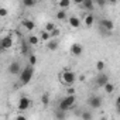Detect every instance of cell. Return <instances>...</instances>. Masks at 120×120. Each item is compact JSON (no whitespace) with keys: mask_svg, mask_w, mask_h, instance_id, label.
I'll use <instances>...</instances> for the list:
<instances>
[{"mask_svg":"<svg viewBox=\"0 0 120 120\" xmlns=\"http://www.w3.org/2000/svg\"><path fill=\"white\" fill-rule=\"evenodd\" d=\"M69 51H71V54H72L74 56H81L82 52H83V47H82L79 42H74V44L71 45Z\"/></svg>","mask_w":120,"mask_h":120,"instance_id":"ba28073f","label":"cell"},{"mask_svg":"<svg viewBox=\"0 0 120 120\" xmlns=\"http://www.w3.org/2000/svg\"><path fill=\"white\" fill-rule=\"evenodd\" d=\"M30 105H31V100H30L27 96H23V98H20V100H19V103H17V109H19L20 112H24V110H27V109L30 107Z\"/></svg>","mask_w":120,"mask_h":120,"instance_id":"8992f818","label":"cell"},{"mask_svg":"<svg viewBox=\"0 0 120 120\" xmlns=\"http://www.w3.org/2000/svg\"><path fill=\"white\" fill-rule=\"evenodd\" d=\"M75 102H76V96L75 95H67L64 99H61L59 100V103H58V107L59 109H62V110H69V109H72L74 106H75Z\"/></svg>","mask_w":120,"mask_h":120,"instance_id":"7a4b0ae2","label":"cell"},{"mask_svg":"<svg viewBox=\"0 0 120 120\" xmlns=\"http://www.w3.org/2000/svg\"><path fill=\"white\" fill-rule=\"evenodd\" d=\"M68 23H69V26H71L72 28H79V27H81V20H79V17H76V16H71V17L68 19Z\"/></svg>","mask_w":120,"mask_h":120,"instance_id":"7c38bea8","label":"cell"},{"mask_svg":"<svg viewBox=\"0 0 120 120\" xmlns=\"http://www.w3.org/2000/svg\"><path fill=\"white\" fill-rule=\"evenodd\" d=\"M58 47H59V41H58V38H51L49 41H47V48H48L49 51H56Z\"/></svg>","mask_w":120,"mask_h":120,"instance_id":"8fae6325","label":"cell"},{"mask_svg":"<svg viewBox=\"0 0 120 120\" xmlns=\"http://www.w3.org/2000/svg\"><path fill=\"white\" fill-rule=\"evenodd\" d=\"M30 42H27V41H21V45H20V48H21V54L23 55H27L28 52H30Z\"/></svg>","mask_w":120,"mask_h":120,"instance_id":"d6986e66","label":"cell"},{"mask_svg":"<svg viewBox=\"0 0 120 120\" xmlns=\"http://www.w3.org/2000/svg\"><path fill=\"white\" fill-rule=\"evenodd\" d=\"M37 2H38V0H37Z\"/></svg>","mask_w":120,"mask_h":120,"instance_id":"8d00e7d4","label":"cell"},{"mask_svg":"<svg viewBox=\"0 0 120 120\" xmlns=\"http://www.w3.org/2000/svg\"><path fill=\"white\" fill-rule=\"evenodd\" d=\"M68 95H74V89H72V88L68 89Z\"/></svg>","mask_w":120,"mask_h":120,"instance_id":"d590c367","label":"cell"},{"mask_svg":"<svg viewBox=\"0 0 120 120\" xmlns=\"http://www.w3.org/2000/svg\"><path fill=\"white\" fill-rule=\"evenodd\" d=\"M33 75H34V65H31V64H28L26 68H23L21 69V72H20V83L21 85H27V83H30V81L33 79Z\"/></svg>","mask_w":120,"mask_h":120,"instance_id":"6da1fadb","label":"cell"},{"mask_svg":"<svg viewBox=\"0 0 120 120\" xmlns=\"http://www.w3.org/2000/svg\"><path fill=\"white\" fill-rule=\"evenodd\" d=\"M95 2H96L100 7H105V4L107 3V0H95Z\"/></svg>","mask_w":120,"mask_h":120,"instance_id":"1f68e13d","label":"cell"},{"mask_svg":"<svg viewBox=\"0 0 120 120\" xmlns=\"http://www.w3.org/2000/svg\"><path fill=\"white\" fill-rule=\"evenodd\" d=\"M96 71L98 72H103L105 71V62L103 61H98L96 62Z\"/></svg>","mask_w":120,"mask_h":120,"instance_id":"d4e9b609","label":"cell"},{"mask_svg":"<svg viewBox=\"0 0 120 120\" xmlns=\"http://www.w3.org/2000/svg\"><path fill=\"white\" fill-rule=\"evenodd\" d=\"M40 38H41V41H49L52 37H51V33H49V31L44 30V31H41V34H40Z\"/></svg>","mask_w":120,"mask_h":120,"instance_id":"44dd1931","label":"cell"},{"mask_svg":"<svg viewBox=\"0 0 120 120\" xmlns=\"http://www.w3.org/2000/svg\"><path fill=\"white\" fill-rule=\"evenodd\" d=\"M40 41H41V38L37 37V35H30V37H28V42H30V45H38Z\"/></svg>","mask_w":120,"mask_h":120,"instance_id":"603a6c76","label":"cell"},{"mask_svg":"<svg viewBox=\"0 0 120 120\" xmlns=\"http://www.w3.org/2000/svg\"><path fill=\"white\" fill-rule=\"evenodd\" d=\"M28 62H30L31 65H35V64H37V56H35L34 54H31V55L28 56Z\"/></svg>","mask_w":120,"mask_h":120,"instance_id":"f1b7e54d","label":"cell"},{"mask_svg":"<svg viewBox=\"0 0 120 120\" xmlns=\"http://www.w3.org/2000/svg\"><path fill=\"white\" fill-rule=\"evenodd\" d=\"M103 90H105L106 95H112V93L114 92V85H113L112 82H107V83L103 86Z\"/></svg>","mask_w":120,"mask_h":120,"instance_id":"e0dca14e","label":"cell"},{"mask_svg":"<svg viewBox=\"0 0 120 120\" xmlns=\"http://www.w3.org/2000/svg\"><path fill=\"white\" fill-rule=\"evenodd\" d=\"M0 45H2V49H10L11 45H13V37L11 35H4L0 41Z\"/></svg>","mask_w":120,"mask_h":120,"instance_id":"52a82bcc","label":"cell"},{"mask_svg":"<svg viewBox=\"0 0 120 120\" xmlns=\"http://www.w3.org/2000/svg\"><path fill=\"white\" fill-rule=\"evenodd\" d=\"M83 23H85V26H86V28H90L92 26H93V23H95V17H93V14H86L85 17H83Z\"/></svg>","mask_w":120,"mask_h":120,"instance_id":"5bb4252c","label":"cell"},{"mask_svg":"<svg viewBox=\"0 0 120 120\" xmlns=\"http://www.w3.org/2000/svg\"><path fill=\"white\" fill-rule=\"evenodd\" d=\"M107 82H109V76H107L106 74H103V72H99V75H98L96 79H95V85L99 86V88H103Z\"/></svg>","mask_w":120,"mask_h":120,"instance_id":"277c9868","label":"cell"},{"mask_svg":"<svg viewBox=\"0 0 120 120\" xmlns=\"http://www.w3.org/2000/svg\"><path fill=\"white\" fill-rule=\"evenodd\" d=\"M81 119L82 120H92L93 119V113L89 112V110H85V112L81 113Z\"/></svg>","mask_w":120,"mask_h":120,"instance_id":"7402d4cb","label":"cell"},{"mask_svg":"<svg viewBox=\"0 0 120 120\" xmlns=\"http://www.w3.org/2000/svg\"><path fill=\"white\" fill-rule=\"evenodd\" d=\"M119 2V0H107V3H110V4H116Z\"/></svg>","mask_w":120,"mask_h":120,"instance_id":"e575fe53","label":"cell"},{"mask_svg":"<svg viewBox=\"0 0 120 120\" xmlns=\"http://www.w3.org/2000/svg\"><path fill=\"white\" fill-rule=\"evenodd\" d=\"M6 16H7V9L2 7L0 9V17H6Z\"/></svg>","mask_w":120,"mask_h":120,"instance_id":"f546056e","label":"cell"},{"mask_svg":"<svg viewBox=\"0 0 120 120\" xmlns=\"http://www.w3.org/2000/svg\"><path fill=\"white\" fill-rule=\"evenodd\" d=\"M14 119H16V120H27V117H26L24 114H19V116H16Z\"/></svg>","mask_w":120,"mask_h":120,"instance_id":"d6a6232c","label":"cell"},{"mask_svg":"<svg viewBox=\"0 0 120 120\" xmlns=\"http://www.w3.org/2000/svg\"><path fill=\"white\" fill-rule=\"evenodd\" d=\"M21 26H23L26 30H28V31L35 30V24H34V21H31L30 19H24V20L21 21Z\"/></svg>","mask_w":120,"mask_h":120,"instance_id":"4fadbf2b","label":"cell"},{"mask_svg":"<svg viewBox=\"0 0 120 120\" xmlns=\"http://www.w3.org/2000/svg\"><path fill=\"white\" fill-rule=\"evenodd\" d=\"M21 3H23L24 7H34L37 0H21Z\"/></svg>","mask_w":120,"mask_h":120,"instance_id":"cb8c5ba5","label":"cell"},{"mask_svg":"<svg viewBox=\"0 0 120 120\" xmlns=\"http://www.w3.org/2000/svg\"><path fill=\"white\" fill-rule=\"evenodd\" d=\"M59 79H61V82H62L65 86H71V85L75 83L76 75H75V72H72V71H69V69H65L64 72L59 74Z\"/></svg>","mask_w":120,"mask_h":120,"instance_id":"3957f363","label":"cell"},{"mask_svg":"<svg viewBox=\"0 0 120 120\" xmlns=\"http://www.w3.org/2000/svg\"><path fill=\"white\" fill-rule=\"evenodd\" d=\"M83 2H85V0H74V3H75V4H78V6H79V4L82 6V4H83Z\"/></svg>","mask_w":120,"mask_h":120,"instance_id":"836d02e7","label":"cell"},{"mask_svg":"<svg viewBox=\"0 0 120 120\" xmlns=\"http://www.w3.org/2000/svg\"><path fill=\"white\" fill-rule=\"evenodd\" d=\"M41 103H42L44 106H48V105H49V96H48L47 93H44V95L41 96Z\"/></svg>","mask_w":120,"mask_h":120,"instance_id":"484cf974","label":"cell"},{"mask_svg":"<svg viewBox=\"0 0 120 120\" xmlns=\"http://www.w3.org/2000/svg\"><path fill=\"white\" fill-rule=\"evenodd\" d=\"M59 35H61V30H59L58 27H55V28L51 31V37H52V38H58Z\"/></svg>","mask_w":120,"mask_h":120,"instance_id":"4316f807","label":"cell"},{"mask_svg":"<svg viewBox=\"0 0 120 120\" xmlns=\"http://www.w3.org/2000/svg\"><path fill=\"white\" fill-rule=\"evenodd\" d=\"M9 72H10L11 75H20V72H21L20 62H19V61H13V62L9 65Z\"/></svg>","mask_w":120,"mask_h":120,"instance_id":"9c48e42d","label":"cell"},{"mask_svg":"<svg viewBox=\"0 0 120 120\" xmlns=\"http://www.w3.org/2000/svg\"><path fill=\"white\" fill-rule=\"evenodd\" d=\"M99 24H100L102 28H106V30H109V31H113V30H114V24H113V21L109 20V19H100Z\"/></svg>","mask_w":120,"mask_h":120,"instance_id":"30bf717a","label":"cell"},{"mask_svg":"<svg viewBox=\"0 0 120 120\" xmlns=\"http://www.w3.org/2000/svg\"><path fill=\"white\" fill-rule=\"evenodd\" d=\"M116 110L120 113V95L117 96V99H116Z\"/></svg>","mask_w":120,"mask_h":120,"instance_id":"4dcf8cb0","label":"cell"},{"mask_svg":"<svg viewBox=\"0 0 120 120\" xmlns=\"http://www.w3.org/2000/svg\"><path fill=\"white\" fill-rule=\"evenodd\" d=\"M54 28H55V24H54V23H51V21H48V23L45 24V27H44V30H47V31H49V33H51Z\"/></svg>","mask_w":120,"mask_h":120,"instance_id":"83f0119b","label":"cell"},{"mask_svg":"<svg viewBox=\"0 0 120 120\" xmlns=\"http://www.w3.org/2000/svg\"><path fill=\"white\" fill-rule=\"evenodd\" d=\"M54 117H55V119H59V120L65 119V117H67V110H62V109L58 107V109L54 112Z\"/></svg>","mask_w":120,"mask_h":120,"instance_id":"9a60e30c","label":"cell"},{"mask_svg":"<svg viewBox=\"0 0 120 120\" xmlns=\"http://www.w3.org/2000/svg\"><path fill=\"white\" fill-rule=\"evenodd\" d=\"M55 17H56V20H59V21H64V20H67V11H65L64 9L58 10L56 14H55Z\"/></svg>","mask_w":120,"mask_h":120,"instance_id":"ac0fdd59","label":"cell"},{"mask_svg":"<svg viewBox=\"0 0 120 120\" xmlns=\"http://www.w3.org/2000/svg\"><path fill=\"white\" fill-rule=\"evenodd\" d=\"M69 6H71V0H58V7L67 10Z\"/></svg>","mask_w":120,"mask_h":120,"instance_id":"ffe728a7","label":"cell"},{"mask_svg":"<svg viewBox=\"0 0 120 120\" xmlns=\"http://www.w3.org/2000/svg\"><path fill=\"white\" fill-rule=\"evenodd\" d=\"M102 98L100 96H90L88 99V105L90 106V109H99L102 106Z\"/></svg>","mask_w":120,"mask_h":120,"instance_id":"5b68a950","label":"cell"},{"mask_svg":"<svg viewBox=\"0 0 120 120\" xmlns=\"http://www.w3.org/2000/svg\"><path fill=\"white\" fill-rule=\"evenodd\" d=\"M82 6H83V9H85V10L92 11V10L95 9V0H85Z\"/></svg>","mask_w":120,"mask_h":120,"instance_id":"2e32d148","label":"cell"}]
</instances>
